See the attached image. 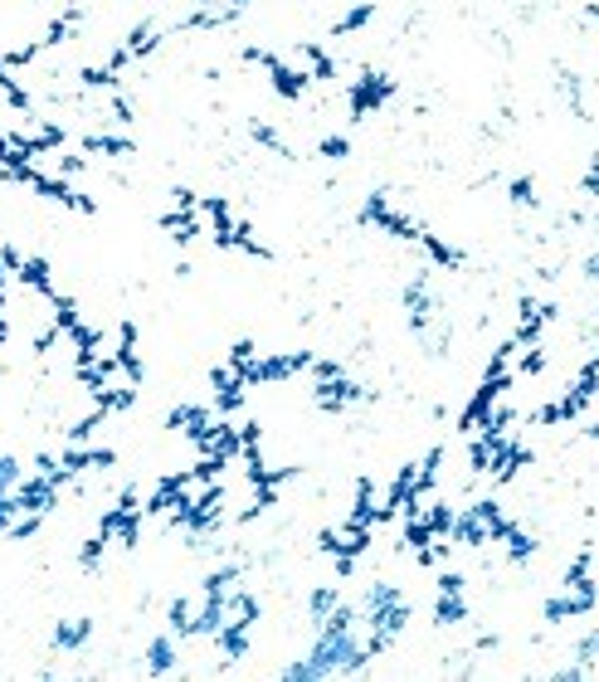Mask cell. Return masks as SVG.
<instances>
[{"label": "cell", "mask_w": 599, "mask_h": 682, "mask_svg": "<svg viewBox=\"0 0 599 682\" xmlns=\"http://www.w3.org/2000/svg\"><path fill=\"white\" fill-rule=\"evenodd\" d=\"M220 419V410L215 405H176L171 415H166V429L171 434H181V439H190V444H200L205 434H210V424Z\"/></svg>", "instance_id": "obj_14"}, {"label": "cell", "mask_w": 599, "mask_h": 682, "mask_svg": "<svg viewBox=\"0 0 599 682\" xmlns=\"http://www.w3.org/2000/svg\"><path fill=\"white\" fill-rule=\"evenodd\" d=\"M59 463H64L74 478H83V473H108L117 463V454L108 444H88V439H83V444H69V449L59 454Z\"/></svg>", "instance_id": "obj_15"}, {"label": "cell", "mask_w": 599, "mask_h": 682, "mask_svg": "<svg viewBox=\"0 0 599 682\" xmlns=\"http://www.w3.org/2000/svg\"><path fill=\"white\" fill-rule=\"evenodd\" d=\"M312 361H317V351L298 346V351H273V356H263V351H259L249 366H234V371L244 376V385H249V390H259V385H278V380L307 376V371H312Z\"/></svg>", "instance_id": "obj_6"}, {"label": "cell", "mask_w": 599, "mask_h": 682, "mask_svg": "<svg viewBox=\"0 0 599 682\" xmlns=\"http://www.w3.org/2000/svg\"><path fill=\"white\" fill-rule=\"evenodd\" d=\"M361 225L385 229L390 239H405V244H419V234H424V225H419L414 215H405L385 186H375L371 195H366V205H361Z\"/></svg>", "instance_id": "obj_8"}, {"label": "cell", "mask_w": 599, "mask_h": 682, "mask_svg": "<svg viewBox=\"0 0 599 682\" xmlns=\"http://www.w3.org/2000/svg\"><path fill=\"white\" fill-rule=\"evenodd\" d=\"M278 678L283 682H317V673H312V663H307V653H302V658H293V663L278 668Z\"/></svg>", "instance_id": "obj_41"}, {"label": "cell", "mask_w": 599, "mask_h": 682, "mask_svg": "<svg viewBox=\"0 0 599 682\" xmlns=\"http://www.w3.org/2000/svg\"><path fill=\"white\" fill-rule=\"evenodd\" d=\"M108 546H113V541H108L103 531H93V536L78 546V566H83V570H98V566H103V556H108Z\"/></svg>", "instance_id": "obj_35"}, {"label": "cell", "mask_w": 599, "mask_h": 682, "mask_svg": "<svg viewBox=\"0 0 599 682\" xmlns=\"http://www.w3.org/2000/svg\"><path fill=\"white\" fill-rule=\"evenodd\" d=\"M317 156H322V161H346V156H351V137H341V132H327V137L317 142Z\"/></svg>", "instance_id": "obj_37"}, {"label": "cell", "mask_w": 599, "mask_h": 682, "mask_svg": "<svg viewBox=\"0 0 599 682\" xmlns=\"http://www.w3.org/2000/svg\"><path fill=\"white\" fill-rule=\"evenodd\" d=\"M161 234L176 239V244H195V239L205 234V215L190 210V205H171V210L161 215Z\"/></svg>", "instance_id": "obj_20"}, {"label": "cell", "mask_w": 599, "mask_h": 682, "mask_svg": "<svg viewBox=\"0 0 599 682\" xmlns=\"http://www.w3.org/2000/svg\"><path fill=\"white\" fill-rule=\"evenodd\" d=\"M434 624H439V629L468 624V580H463L458 570H439V585H434Z\"/></svg>", "instance_id": "obj_10"}, {"label": "cell", "mask_w": 599, "mask_h": 682, "mask_svg": "<svg viewBox=\"0 0 599 682\" xmlns=\"http://www.w3.org/2000/svg\"><path fill=\"white\" fill-rule=\"evenodd\" d=\"M556 83H561L565 108H570L575 117H590V108H585V88H580V74H575V69H561V78H556Z\"/></svg>", "instance_id": "obj_33"}, {"label": "cell", "mask_w": 599, "mask_h": 682, "mask_svg": "<svg viewBox=\"0 0 599 682\" xmlns=\"http://www.w3.org/2000/svg\"><path fill=\"white\" fill-rule=\"evenodd\" d=\"M108 122H113V127H127V132H132V122H137L132 98H127V93H117V88H113V103H108Z\"/></svg>", "instance_id": "obj_36"}, {"label": "cell", "mask_w": 599, "mask_h": 682, "mask_svg": "<svg viewBox=\"0 0 599 682\" xmlns=\"http://www.w3.org/2000/svg\"><path fill=\"white\" fill-rule=\"evenodd\" d=\"M88 639H93V619H88V614H64V619L54 624V634H49V648H54V653H78Z\"/></svg>", "instance_id": "obj_21"}, {"label": "cell", "mask_w": 599, "mask_h": 682, "mask_svg": "<svg viewBox=\"0 0 599 682\" xmlns=\"http://www.w3.org/2000/svg\"><path fill=\"white\" fill-rule=\"evenodd\" d=\"M113 356H117V366H122V376L132 380V385H142V351H137V322H122V327H117Z\"/></svg>", "instance_id": "obj_25"}, {"label": "cell", "mask_w": 599, "mask_h": 682, "mask_svg": "<svg viewBox=\"0 0 599 682\" xmlns=\"http://www.w3.org/2000/svg\"><path fill=\"white\" fill-rule=\"evenodd\" d=\"M580 190H585L590 200H599V152L590 156V166H585V181H580Z\"/></svg>", "instance_id": "obj_43"}, {"label": "cell", "mask_w": 599, "mask_h": 682, "mask_svg": "<svg viewBox=\"0 0 599 682\" xmlns=\"http://www.w3.org/2000/svg\"><path fill=\"white\" fill-rule=\"evenodd\" d=\"M25 483V468H20V458L0 454V493H15Z\"/></svg>", "instance_id": "obj_38"}, {"label": "cell", "mask_w": 599, "mask_h": 682, "mask_svg": "<svg viewBox=\"0 0 599 682\" xmlns=\"http://www.w3.org/2000/svg\"><path fill=\"white\" fill-rule=\"evenodd\" d=\"M371 536H375V527H366V522H351V517H346L337 531H322L317 551H322V556H332L337 575L346 580V575H356V561L371 551Z\"/></svg>", "instance_id": "obj_7"}, {"label": "cell", "mask_w": 599, "mask_h": 682, "mask_svg": "<svg viewBox=\"0 0 599 682\" xmlns=\"http://www.w3.org/2000/svg\"><path fill=\"white\" fill-rule=\"evenodd\" d=\"M512 517L502 512V502L497 497H478V502H468L458 517H453V546H468V551H487V546H497V536L507 527Z\"/></svg>", "instance_id": "obj_4"}, {"label": "cell", "mask_w": 599, "mask_h": 682, "mask_svg": "<svg viewBox=\"0 0 599 682\" xmlns=\"http://www.w3.org/2000/svg\"><path fill=\"white\" fill-rule=\"evenodd\" d=\"M371 20H375V0H356V5H351V10L341 15L337 25H332V35L346 39V35H356V30H366Z\"/></svg>", "instance_id": "obj_32"}, {"label": "cell", "mask_w": 599, "mask_h": 682, "mask_svg": "<svg viewBox=\"0 0 599 682\" xmlns=\"http://www.w3.org/2000/svg\"><path fill=\"white\" fill-rule=\"evenodd\" d=\"M599 673V629L595 634H585L580 644H575V658L556 668V678L561 682H580V678H595Z\"/></svg>", "instance_id": "obj_22"}, {"label": "cell", "mask_w": 599, "mask_h": 682, "mask_svg": "<svg viewBox=\"0 0 599 682\" xmlns=\"http://www.w3.org/2000/svg\"><path fill=\"white\" fill-rule=\"evenodd\" d=\"M0 98H5V108H15V113H35V98H30V88L15 78V69L0 59Z\"/></svg>", "instance_id": "obj_29"}, {"label": "cell", "mask_w": 599, "mask_h": 682, "mask_svg": "<svg viewBox=\"0 0 599 682\" xmlns=\"http://www.w3.org/2000/svg\"><path fill=\"white\" fill-rule=\"evenodd\" d=\"M210 390H215V410H220V415H239V410H244V395H249V385H244V376H239L229 361L210 371Z\"/></svg>", "instance_id": "obj_16"}, {"label": "cell", "mask_w": 599, "mask_h": 682, "mask_svg": "<svg viewBox=\"0 0 599 682\" xmlns=\"http://www.w3.org/2000/svg\"><path fill=\"white\" fill-rule=\"evenodd\" d=\"M176 668H181V639H176V634L166 629V634H156V639L147 644L142 673H147V678H171Z\"/></svg>", "instance_id": "obj_17"}, {"label": "cell", "mask_w": 599, "mask_h": 682, "mask_svg": "<svg viewBox=\"0 0 599 682\" xmlns=\"http://www.w3.org/2000/svg\"><path fill=\"white\" fill-rule=\"evenodd\" d=\"M590 566H595V546H580V551H575V561H570V570H565L561 590L546 600V624H551V629H556V624H565V619L595 614L599 585H595V575H590Z\"/></svg>", "instance_id": "obj_2"}, {"label": "cell", "mask_w": 599, "mask_h": 682, "mask_svg": "<svg viewBox=\"0 0 599 682\" xmlns=\"http://www.w3.org/2000/svg\"><path fill=\"white\" fill-rule=\"evenodd\" d=\"M244 585V566H215L200 580V595H234Z\"/></svg>", "instance_id": "obj_31"}, {"label": "cell", "mask_w": 599, "mask_h": 682, "mask_svg": "<svg viewBox=\"0 0 599 682\" xmlns=\"http://www.w3.org/2000/svg\"><path fill=\"white\" fill-rule=\"evenodd\" d=\"M337 605H341V590H332V585H317V590L307 595V624H312V629H322V624L337 614Z\"/></svg>", "instance_id": "obj_30"}, {"label": "cell", "mask_w": 599, "mask_h": 682, "mask_svg": "<svg viewBox=\"0 0 599 682\" xmlns=\"http://www.w3.org/2000/svg\"><path fill=\"white\" fill-rule=\"evenodd\" d=\"M161 39H166V30H161L156 20H142V25H132V30H127L122 49H127V54H132L137 64H142V59H151V54L161 49Z\"/></svg>", "instance_id": "obj_28"}, {"label": "cell", "mask_w": 599, "mask_h": 682, "mask_svg": "<svg viewBox=\"0 0 599 682\" xmlns=\"http://www.w3.org/2000/svg\"><path fill=\"white\" fill-rule=\"evenodd\" d=\"M590 20H599V0H590Z\"/></svg>", "instance_id": "obj_45"}, {"label": "cell", "mask_w": 599, "mask_h": 682, "mask_svg": "<svg viewBox=\"0 0 599 682\" xmlns=\"http://www.w3.org/2000/svg\"><path fill=\"white\" fill-rule=\"evenodd\" d=\"M249 137H254L259 147H268L273 156H283V161L293 156V147L283 142V132H278V127H268V122H249Z\"/></svg>", "instance_id": "obj_34"}, {"label": "cell", "mask_w": 599, "mask_h": 682, "mask_svg": "<svg viewBox=\"0 0 599 682\" xmlns=\"http://www.w3.org/2000/svg\"><path fill=\"white\" fill-rule=\"evenodd\" d=\"M410 629V600L395 580H371L366 600H361V634H366V648L375 658L390 653L400 644V634Z\"/></svg>", "instance_id": "obj_1"}, {"label": "cell", "mask_w": 599, "mask_h": 682, "mask_svg": "<svg viewBox=\"0 0 599 682\" xmlns=\"http://www.w3.org/2000/svg\"><path fill=\"white\" fill-rule=\"evenodd\" d=\"M405 312H410V332L414 337H429L434 332V317H439V298L429 288V273H414L405 283Z\"/></svg>", "instance_id": "obj_12"}, {"label": "cell", "mask_w": 599, "mask_h": 682, "mask_svg": "<svg viewBox=\"0 0 599 682\" xmlns=\"http://www.w3.org/2000/svg\"><path fill=\"white\" fill-rule=\"evenodd\" d=\"M507 200H512L517 210H531V205H536V181H531V176H517V181L507 186Z\"/></svg>", "instance_id": "obj_39"}, {"label": "cell", "mask_w": 599, "mask_h": 682, "mask_svg": "<svg viewBox=\"0 0 599 682\" xmlns=\"http://www.w3.org/2000/svg\"><path fill=\"white\" fill-rule=\"evenodd\" d=\"M166 629H171L181 644H186V639H200V595H195V600H171Z\"/></svg>", "instance_id": "obj_26"}, {"label": "cell", "mask_w": 599, "mask_h": 682, "mask_svg": "<svg viewBox=\"0 0 599 682\" xmlns=\"http://www.w3.org/2000/svg\"><path fill=\"white\" fill-rule=\"evenodd\" d=\"M556 322V307L551 303H541V298H526L522 307H517V346H531V341H541L546 337V327Z\"/></svg>", "instance_id": "obj_18"}, {"label": "cell", "mask_w": 599, "mask_h": 682, "mask_svg": "<svg viewBox=\"0 0 599 682\" xmlns=\"http://www.w3.org/2000/svg\"><path fill=\"white\" fill-rule=\"evenodd\" d=\"M585 278H595V283H599V254H590V259H585Z\"/></svg>", "instance_id": "obj_44"}, {"label": "cell", "mask_w": 599, "mask_h": 682, "mask_svg": "<svg viewBox=\"0 0 599 682\" xmlns=\"http://www.w3.org/2000/svg\"><path fill=\"white\" fill-rule=\"evenodd\" d=\"M293 59H298L302 69L312 74V83H337V78H341L337 54H327L322 44H298V49H293Z\"/></svg>", "instance_id": "obj_24"}, {"label": "cell", "mask_w": 599, "mask_h": 682, "mask_svg": "<svg viewBox=\"0 0 599 682\" xmlns=\"http://www.w3.org/2000/svg\"><path fill=\"white\" fill-rule=\"evenodd\" d=\"M307 380H312V400H317L322 415H346L351 405L371 400V390L351 376L341 361H332V356H317L312 371H307Z\"/></svg>", "instance_id": "obj_3"}, {"label": "cell", "mask_w": 599, "mask_h": 682, "mask_svg": "<svg viewBox=\"0 0 599 682\" xmlns=\"http://www.w3.org/2000/svg\"><path fill=\"white\" fill-rule=\"evenodd\" d=\"M390 98H395V78L385 74V69H361V74L346 83V117H351V122H366L371 113L390 108Z\"/></svg>", "instance_id": "obj_9"}, {"label": "cell", "mask_w": 599, "mask_h": 682, "mask_svg": "<svg viewBox=\"0 0 599 682\" xmlns=\"http://www.w3.org/2000/svg\"><path fill=\"white\" fill-rule=\"evenodd\" d=\"M78 25H83V10L78 5H64L49 25H44V35H39V44H44V54L49 49H59V44H69V39L78 35Z\"/></svg>", "instance_id": "obj_27"}, {"label": "cell", "mask_w": 599, "mask_h": 682, "mask_svg": "<svg viewBox=\"0 0 599 682\" xmlns=\"http://www.w3.org/2000/svg\"><path fill=\"white\" fill-rule=\"evenodd\" d=\"M59 493H64V483L54 478V473H25V483L15 488V502H20V512H39V517H49L54 507H59Z\"/></svg>", "instance_id": "obj_13"}, {"label": "cell", "mask_w": 599, "mask_h": 682, "mask_svg": "<svg viewBox=\"0 0 599 682\" xmlns=\"http://www.w3.org/2000/svg\"><path fill=\"white\" fill-rule=\"evenodd\" d=\"M526 468H531V449H526V444L517 439V434H507V444L497 449V463H492V473H487V478H492V483L502 488V483L522 478Z\"/></svg>", "instance_id": "obj_19"}, {"label": "cell", "mask_w": 599, "mask_h": 682, "mask_svg": "<svg viewBox=\"0 0 599 682\" xmlns=\"http://www.w3.org/2000/svg\"><path fill=\"white\" fill-rule=\"evenodd\" d=\"M244 64H259L263 78H268V88H273V98H283V103H302V98L312 93V74L298 69V59H283V54H273V49L249 44V49H244Z\"/></svg>", "instance_id": "obj_5"}, {"label": "cell", "mask_w": 599, "mask_h": 682, "mask_svg": "<svg viewBox=\"0 0 599 682\" xmlns=\"http://www.w3.org/2000/svg\"><path fill=\"white\" fill-rule=\"evenodd\" d=\"M39 54H44V44H39V39H30V44H20V49H10V54H5V64H10L15 74H20V69H30V64H35Z\"/></svg>", "instance_id": "obj_40"}, {"label": "cell", "mask_w": 599, "mask_h": 682, "mask_svg": "<svg viewBox=\"0 0 599 682\" xmlns=\"http://www.w3.org/2000/svg\"><path fill=\"white\" fill-rule=\"evenodd\" d=\"M254 356H259V346H254L249 337H244V341H234V346H229V366H249Z\"/></svg>", "instance_id": "obj_42"}, {"label": "cell", "mask_w": 599, "mask_h": 682, "mask_svg": "<svg viewBox=\"0 0 599 682\" xmlns=\"http://www.w3.org/2000/svg\"><path fill=\"white\" fill-rule=\"evenodd\" d=\"M78 152H88L93 161H122V156L137 152V137L127 132V127H93V132H83L74 142Z\"/></svg>", "instance_id": "obj_11"}, {"label": "cell", "mask_w": 599, "mask_h": 682, "mask_svg": "<svg viewBox=\"0 0 599 682\" xmlns=\"http://www.w3.org/2000/svg\"><path fill=\"white\" fill-rule=\"evenodd\" d=\"M414 249H419V254H424V259H429V264H434V268H449V273H458V268L468 264V254H463L458 244H449V239H439L434 229H424Z\"/></svg>", "instance_id": "obj_23"}]
</instances>
